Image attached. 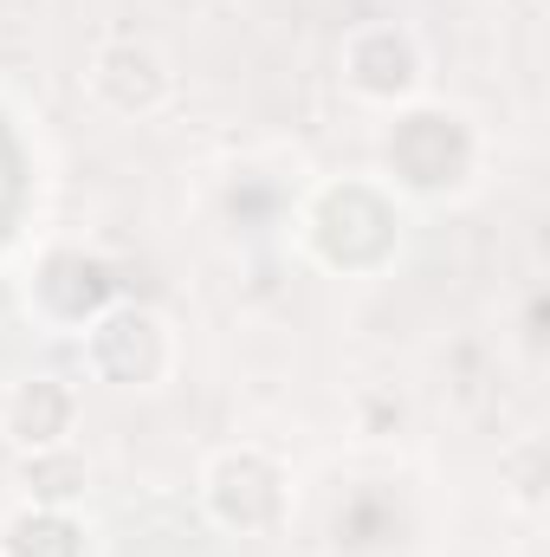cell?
<instances>
[{
  "instance_id": "1",
  "label": "cell",
  "mask_w": 550,
  "mask_h": 557,
  "mask_svg": "<svg viewBox=\"0 0 550 557\" xmlns=\"http://www.w3.org/2000/svg\"><path fill=\"white\" fill-rule=\"evenodd\" d=\"M304 247L330 267V273H370L402 247V208L389 188L350 175V182H324L304 214H298Z\"/></svg>"
},
{
  "instance_id": "2",
  "label": "cell",
  "mask_w": 550,
  "mask_h": 557,
  "mask_svg": "<svg viewBox=\"0 0 550 557\" xmlns=\"http://www.w3.org/2000/svg\"><path fill=\"white\" fill-rule=\"evenodd\" d=\"M85 363L111 389H155L175 370V331L149 305H104L85 331Z\"/></svg>"
},
{
  "instance_id": "3",
  "label": "cell",
  "mask_w": 550,
  "mask_h": 557,
  "mask_svg": "<svg viewBox=\"0 0 550 557\" xmlns=\"http://www.w3.org/2000/svg\"><path fill=\"white\" fill-rule=\"evenodd\" d=\"M201 499L240 539L273 532L278 519H285V506H291L285 499V473H278V460L266 447H227V454H214L208 473H201Z\"/></svg>"
},
{
  "instance_id": "4",
  "label": "cell",
  "mask_w": 550,
  "mask_h": 557,
  "mask_svg": "<svg viewBox=\"0 0 550 557\" xmlns=\"http://www.w3.org/2000/svg\"><path fill=\"white\" fill-rule=\"evenodd\" d=\"M389 169L414 195H447L473 169V131L460 111H409L389 137Z\"/></svg>"
},
{
  "instance_id": "5",
  "label": "cell",
  "mask_w": 550,
  "mask_h": 557,
  "mask_svg": "<svg viewBox=\"0 0 550 557\" xmlns=\"http://www.w3.org/2000/svg\"><path fill=\"white\" fill-rule=\"evenodd\" d=\"M343 85L363 98V104H409L427 78V59H421V39L396 20H370L343 39Z\"/></svg>"
},
{
  "instance_id": "6",
  "label": "cell",
  "mask_w": 550,
  "mask_h": 557,
  "mask_svg": "<svg viewBox=\"0 0 550 557\" xmlns=\"http://www.w3.org/2000/svg\"><path fill=\"white\" fill-rule=\"evenodd\" d=\"M26 298H33L39 318L59 324V331H85L104 305H117L104 267H98L91 253H78V247H52V253L39 260V273L26 278Z\"/></svg>"
},
{
  "instance_id": "7",
  "label": "cell",
  "mask_w": 550,
  "mask_h": 557,
  "mask_svg": "<svg viewBox=\"0 0 550 557\" xmlns=\"http://www.w3.org/2000/svg\"><path fill=\"white\" fill-rule=\"evenodd\" d=\"M91 91L111 111H124V117H149V111L168 104L175 72H168V59L149 39H104L98 59H91Z\"/></svg>"
},
{
  "instance_id": "8",
  "label": "cell",
  "mask_w": 550,
  "mask_h": 557,
  "mask_svg": "<svg viewBox=\"0 0 550 557\" xmlns=\"http://www.w3.org/2000/svg\"><path fill=\"white\" fill-rule=\"evenodd\" d=\"M72 421H78V396H72V383H59V376H26V383H13L7 403H0V434H7L20 454L65 447V441H72Z\"/></svg>"
},
{
  "instance_id": "9",
  "label": "cell",
  "mask_w": 550,
  "mask_h": 557,
  "mask_svg": "<svg viewBox=\"0 0 550 557\" xmlns=\"http://www.w3.org/2000/svg\"><path fill=\"white\" fill-rule=\"evenodd\" d=\"M0 557H85V532L65 506H26L0 525Z\"/></svg>"
}]
</instances>
